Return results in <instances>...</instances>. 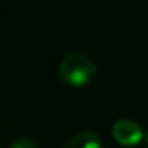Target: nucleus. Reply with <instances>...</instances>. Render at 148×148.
Returning a JSON list of instances; mask_svg holds the SVG:
<instances>
[{
	"mask_svg": "<svg viewBox=\"0 0 148 148\" xmlns=\"http://www.w3.org/2000/svg\"><path fill=\"white\" fill-rule=\"evenodd\" d=\"M64 148H102V142L97 134L91 131H83L75 134Z\"/></svg>",
	"mask_w": 148,
	"mask_h": 148,
	"instance_id": "3",
	"label": "nucleus"
},
{
	"mask_svg": "<svg viewBox=\"0 0 148 148\" xmlns=\"http://www.w3.org/2000/svg\"><path fill=\"white\" fill-rule=\"evenodd\" d=\"M143 138H145V142H147V143H148V129H147V131H145V134H143Z\"/></svg>",
	"mask_w": 148,
	"mask_h": 148,
	"instance_id": "5",
	"label": "nucleus"
},
{
	"mask_svg": "<svg viewBox=\"0 0 148 148\" xmlns=\"http://www.w3.org/2000/svg\"><path fill=\"white\" fill-rule=\"evenodd\" d=\"M8 148H38V147H37V143L34 140H30V138L19 137V138H16V140L11 142Z\"/></svg>",
	"mask_w": 148,
	"mask_h": 148,
	"instance_id": "4",
	"label": "nucleus"
},
{
	"mask_svg": "<svg viewBox=\"0 0 148 148\" xmlns=\"http://www.w3.org/2000/svg\"><path fill=\"white\" fill-rule=\"evenodd\" d=\"M113 137L118 143L131 147V145H137L142 140L145 132L142 131V127L132 119H118L113 124Z\"/></svg>",
	"mask_w": 148,
	"mask_h": 148,
	"instance_id": "2",
	"label": "nucleus"
},
{
	"mask_svg": "<svg viewBox=\"0 0 148 148\" xmlns=\"http://www.w3.org/2000/svg\"><path fill=\"white\" fill-rule=\"evenodd\" d=\"M58 73L61 80L70 86H84L96 75V64L83 53H72L61 59Z\"/></svg>",
	"mask_w": 148,
	"mask_h": 148,
	"instance_id": "1",
	"label": "nucleus"
}]
</instances>
